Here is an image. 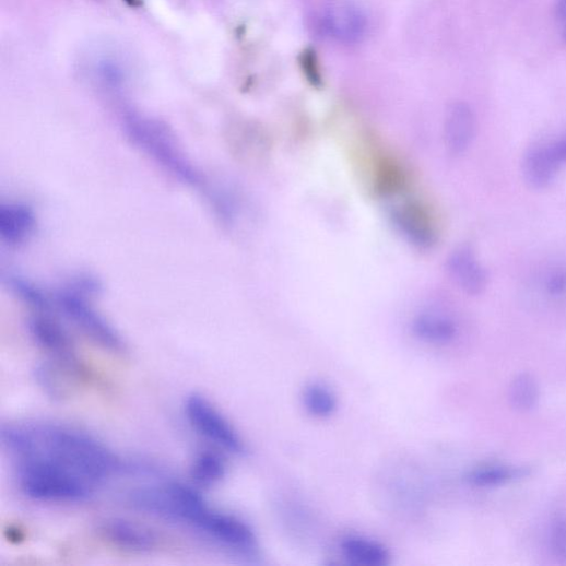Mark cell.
<instances>
[{"instance_id": "obj_15", "label": "cell", "mask_w": 566, "mask_h": 566, "mask_svg": "<svg viewBox=\"0 0 566 566\" xmlns=\"http://www.w3.org/2000/svg\"><path fill=\"white\" fill-rule=\"evenodd\" d=\"M339 550L343 559L353 566H389L392 561V554L385 543L366 535H344Z\"/></svg>"}, {"instance_id": "obj_4", "label": "cell", "mask_w": 566, "mask_h": 566, "mask_svg": "<svg viewBox=\"0 0 566 566\" xmlns=\"http://www.w3.org/2000/svg\"><path fill=\"white\" fill-rule=\"evenodd\" d=\"M21 493L45 504L75 505L89 502L97 492L62 471L32 460H15Z\"/></svg>"}, {"instance_id": "obj_23", "label": "cell", "mask_w": 566, "mask_h": 566, "mask_svg": "<svg viewBox=\"0 0 566 566\" xmlns=\"http://www.w3.org/2000/svg\"><path fill=\"white\" fill-rule=\"evenodd\" d=\"M8 282L15 296L35 311H49L51 309L54 298L48 297L32 281L20 275H11Z\"/></svg>"}, {"instance_id": "obj_13", "label": "cell", "mask_w": 566, "mask_h": 566, "mask_svg": "<svg viewBox=\"0 0 566 566\" xmlns=\"http://www.w3.org/2000/svg\"><path fill=\"white\" fill-rule=\"evenodd\" d=\"M476 129L475 114L468 105L457 103L450 106L444 125V140L448 152L455 156L463 154L473 143Z\"/></svg>"}, {"instance_id": "obj_20", "label": "cell", "mask_w": 566, "mask_h": 566, "mask_svg": "<svg viewBox=\"0 0 566 566\" xmlns=\"http://www.w3.org/2000/svg\"><path fill=\"white\" fill-rule=\"evenodd\" d=\"M227 469L226 460L221 453L202 450L193 459L190 473L197 485L212 487L226 477Z\"/></svg>"}, {"instance_id": "obj_16", "label": "cell", "mask_w": 566, "mask_h": 566, "mask_svg": "<svg viewBox=\"0 0 566 566\" xmlns=\"http://www.w3.org/2000/svg\"><path fill=\"white\" fill-rule=\"evenodd\" d=\"M33 375L37 387L55 401L66 399L70 393L72 380L82 376L52 358L38 363Z\"/></svg>"}, {"instance_id": "obj_8", "label": "cell", "mask_w": 566, "mask_h": 566, "mask_svg": "<svg viewBox=\"0 0 566 566\" xmlns=\"http://www.w3.org/2000/svg\"><path fill=\"white\" fill-rule=\"evenodd\" d=\"M566 165V134L532 148L523 161L527 181L536 188L551 184Z\"/></svg>"}, {"instance_id": "obj_1", "label": "cell", "mask_w": 566, "mask_h": 566, "mask_svg": "<svg viewBox=\"0 0 566 566\" xmlns=\"http://www.w3.org/2000/svg\"><path fill=\"white\" fill-rule=\"evenodd\" d=\"M0 443L13 460L47 464L97 492L128 470L127 463L96 436L64 424H3Z\"/></svg>"}, {"instance_id": "obj_25", "label": "cell", "mask_w": 566, "mask_h": 566, "mask_svg": "<svg viewBox=\"0 0 566 566\" xmlns=\"http://www.w3.org/2000/svg\"><path fill=\"white\" fill-rule=\"evenodd\" d=\"M547 544L554 557L566 562V518L555 517L549 527Z\"/></svg>"}, {"instance_id": "obj_22", "label": "cell", "mask_w": 566, "mask_h": 566, "mask_svg": "<svg viewBox=\"0 0 566 566\" xmlns=\"http://www.w3.org/2000/svg\"><path fill=\"white\" fill-rule=\"evenodd\" d=\"M510 405L519 412H530L540 400V388L535 377L530 373H521L515 377L509 387Z\"/></svg>"}, {"instance_id": "obj_21", "label": "cell", "mask_w": 566, "mask_h": 566, "mask_svg": "<svg viewBox=\"0 0 566 566\" xmlns=\"http://www.w3.org/2000/svg\"><path fill=\"white\" fill-rule=\"evenodd\" d=\"M405 182L404 169L389 156H380L374 163V184L377 192L381 194H396L400 192Z\"/></svg>"}, {"instance_id": "obj_5", "label": "cell", "mask_w": 566, "mask_h": 566, "mask_svg": "<svg viewBox=\"0 0 566 566\" xmlns=\"http://www.w3.org/2000/svg\"><path fill=\"white\" fill-rule=\"evenodd\" d=\"M184 414L191 427L210 443L234 456H245L246 441L229 420L203 394L192 393L184 401Z\"/></svg>"}, {"instance_id": "obj_11", "label": "cell", "mask_w": 566, "mask_h": 566, "mask_svg": "<svg viewBox=\"0 0 566 566\" xmlns=\"http://www.w3.org/2000/svg\"><path fill=\"white\" fill-rule=\"evenodd\" d=\"M99 530L113 545L131 553H150L157 547L158 538L149 527L125 518L105 520Z\"/></svg>"}, {"instance_id": "obj_9", "label": "cell", "mask_w": 566, "mask_h": 566, "mask_svg": "<svg viewBox=\"0 0 566 566\" xmlns=\"http://www.w3.org/2000/svg\"><path fill=\"white\" fill-rule=\"evenodd\" d=\"M392 220L398 231L413 246L431 249L438 239L436 222L423 204L405 202L393 211Z\"/></svg>"}, {"instance_id": "obj_26", "label": "cell", "mask_w": 566, "mask_h": 566, "mask_svg": "<svg viewBox=\"0 0 566 566\" xmlns=\"http://www.w3.org/2000/svg\"><path fill=\"white\" fill-rule=\"evenodd\" d=\"M302 64L306 76L314 85L321 84V73L317 60L316 52L311 49L305 50L302 56Z\"/></svg>"}, {"instance_id": "obj_12", "label": "cell", "mask_w": 566, "mask_h": 566, "mask_svg": "<svg viewBox=\"0 0 566 566\" xmlns=\"http://www.w3.org/2000/svg\"><path fill=\"white\" fill-rule=\"evenodd\" d=\"M447 269L458 288L470 296L481 295L487 287V271L468 246L458 247L450 253Z\"/></svg>"}, {"instance_id": "obj_14", "label": "cell", "mask_w": 566, "mask_h": 566, "mask_svg": "<svg viewBox=\"0 0 566 566\" xmlns=\"http://www.w3.org/2000/svg\"><path fill=\"white\" fill-rule=\"evenodd\" d=\"M36 214L23 203L0 205V240L9 247L27 243L36 231Z\"/></svg>"}, {"instance_id": "obj_24", "label": "cell", "mask_w": 566, "mask_h": 566, "mask_svg": "<svg viewBox=\"0 0 566 566\" xmlns=\"http://www.w3.org/2000/svg\"><path fill=\"white\" fill-rule=\"evenodd\" d=\"M536 288L550 300H563L566 298V266L554 264L540 273Z\"/></svg>"}, {"instance_id": "obj_3", "label": "cell", "mask_w": 566, "mask_h": 566, "mask_svg": "<svg viewBox=\"0 0 566 566\" xmlns=\"http://www.w3.org/2000/svg\"><path fill=\"white\" fill-rule=\"evenodd\" d=\"M123 125L130 140L155 163L185 185L205 191L210 202L213 200L216 188L207 182L205 177L186 156L165 123L134 111H127Z\"/></svg>"}, {"instance_id": "obj_19", "label": "cell", "mask_w": 566, "mask_h": 566, "mask_svg": "<svg viewBox=\"0 0 566 566\" xmlns=\"http://www.w3.org/2000/svg\"><path fill=\"white\" fill-rule=\"evenodd\" d=\"M302 404L308 415L317 420H329L339 410V398L334 390L321 382H313L302 393Z\"/></svg>"}, {"instance_id": "obj_2", "label": "cell", "mask_w": 566, "mask_h": 566, "mask_svg": "<svg viewBox=\"0 0 566 566\" xmlns=\"http://www.w3.org/2000/svg\"><path fill=\"white\" fill-rule=\"evenodd\" d=\"M173 523L182 526L245 558L259 554V541L252 527L241 518L211 507L194 487L186 486L176 496Z\"/></svg>"}, {"instance_id": "obj_17", "label": "cell", "mask_w": 566, "mask_h": 566, "mask_svg": "<svg viewBox=\"0 0 566 566\" xmlns=\"http://www.w3.org/2000/svg\"><path fill=\"white\" fill-rule=\"evenodd\" d=\"M411 330L417 340L433 345L449 344L458 334L453 319L435 310L416 315L412 320Z\"/></svg>"}, {"instance_id": "obj_7", "label": "cell", "mask_w": 566, "mask_h": 566, "mask_svg": "<svg viewBox=\"0 0 566 566\" xmlns=\"http://www.w3.org/2000/svg\"><path fill=\"white\" fill-rule=\"evenodd\" d=\"M49 311H36L27 320V331L35 344L49 354L50 358L60 362L83 375V364L69 332Z\"/></svg>"}, {"instance_id": "obj_10", "label": "cell", "mask_w": 566, "mask_h": 566, "mask_svg": "<svg viewBox=\"0 0 566 566\" xmlns=\"http://www.w3.org/2000/svg\"><path fill=\"white\" fill-rule=\"evenodd\" d=\"M320 28L327 37L352 45L364 38L367 21L364 13L354 4L337 3L323 12Z\"/></svg>"}, {"instance_id": "obj_18", "label": "cell", "mask_w": 566, "mask_h": 566, "mask_svg": "<svg viewBox=\"0 0 566 566\" xmlns=\"http://www.w3.org/2000/svg\"><path fill=\"white\" fill-rule=\"evenodd\" d=\"M531 470L527 467L487 463L468 471L464 481L475 487H497L528 477Z\"/></svg>"}, {"instance_id": "obj_27", "label": "cell", "mask_w": 566, "mask_h": 566, "mask_svg": "<svg viewBox=\"0 0 566 566\" xmlns=\"http://www.w3.org/2000/svg\"><path fill=\"white\" fill-rule=\"evenodd\" d=\"M557 17L564 32V35L566 36V0H558Z\"/></svg>"}, {"instance_id": "obj_6", "label": "cell", "mask_w": 566, "mask_h": 566, "mask_svg": "<svg viewBox=\"0 0 566 566\" xmlns=\"http://www.w3.org/2000/svg\"><path fill=\"white\" fill-rule=\"evenodd\" d=\"M52 298L61 314L92 342L113 353L126 352L122 337L91 306L89 297L64 286Z\"/></svg>"}]
</instances>
